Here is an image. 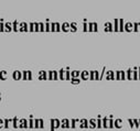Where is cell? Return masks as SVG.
I'll list each match as a JSON object with an SVG mask.
<instances>
[{
  "label": "cell",
  "mask_w": 140,
  "mask_h": 131,
  "mask_svg": "<svg viewBox=\"0 0 140 131\" xmlns=\"http://www.w3.org/2000/svg\"><path fill=\"white\" fill-rule=\"evenodd\" d=\"M6 76H7V72H6V71H1V72H0V79L4 80Z\"/></svg>",
  "instance_id": "cell-1"
},
{
  "label": "cell",
  "mask_w": 140,
  "mask_h": 131,
  "mask_svg": "<svg viewBox=\"0 0 140 131\" xmlns=\"http://www.w3.org/2000/svg\"><path fill=\"white\" fill-rule=\"evenodd\" d=\"M4 31V23H3V19H0V32Z\"/></svg>",
  "instance_id": "cell-2"
},
{
  "label": "cell",
  "mask_w": 140,
  "mask_h": 131,
  "mask_svg": "<svg viewBox=\"0 0 140 131\" xmlns=\"http://www.w3.org/2000/svg\"><path fill=\"white\" fill-rule=\"evenodd\" d=\"M13 78L15 79H19L20 78V73L19 72H15L13 73Z\"/></svg>",
  "instance_id": "cell-3"
},
{
  "label": "cell",
  "mask_w": 140,
  "mask_h": 131,
  "mask_svg": "<svg viewBox=\"0 0 140 131\" xmlns=\"http://www.w3.org/2000/svg\"><path fill=\"white\" fill-rule=\"evenodd\" d=\"M4 30L6 31H10L11 30V27H10L9 23H4Z\"/></svg>",
  "instance_id": "cell-4"
},
{
  "label": "cell",
  "mask_w": 140,
  "mask_h": 131,
  "mask_svg": "<svg viewBox=\"0 0 140 131\" xmlns=\"http://www.w3.org/2000/svg\"><path fill=\"white\" fill-rule=\"evenodd\" d=\"M3 127H4V120L0 119V129H1V128H3Z\"/></svg>",
  "instance_id": "cell-5"
},
{
  "label": "cell",
  "mask_w": 140,
  "mask_h": 131,
  "mask_svg": "<svg viewBox=\"0 0 140 131\" xmlns=\"http://www.w3.org/2000/svg\"><path fill=\"white\" fill-rule=\"evenodd\" d=\"M13 121H15V127H17V119H15Z\"/></svg>",
  "instance_id": "cell-6"
},
{
  "label": "cell",
  "mask_w": 140,
  "mask_h": 131,
  "mask_svg": "<svg viewBox=\"0 0 140 131\" xmlns=\"http://www.w3.org/2000/svg\"><path fill=\"white\" fill-rule=\"evenodd\" d=\"M0 100H1V94H0Z\"/></svg>",
  "instance_id": "cell-7"
}]
</instances>
